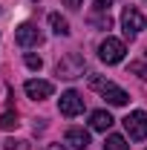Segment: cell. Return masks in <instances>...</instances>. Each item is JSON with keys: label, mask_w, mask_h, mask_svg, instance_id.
<instances>
[{"label": "cell", "mask_w": 147, "mask_h": 150, "mask_svg": "<svg viewBox=\"0 0 147 150\" xmlns=\"http://www.w3.org/2000/svg\"><path fill=\"white\" fill-rule=\"evenodd\" d=\"M90 87L92 90H101V95L107 98V104H112V107H124L127 98H130L121 87H115L112 81H104V78H98V75H90Z\"/></svg>", "instance_id": "1"}, {"label": "cell", "mask_w": 147, "mask_h": 150, "mask_svg": "<svg viewBox=\"0 0 147 150\" xmlns=\"http://www.w3.org/2000/svg\"><path fill=\"white\" fill-rule=\"evenodd\" d=\"M84 69H87L84 58L75 55V52H69L66 58H61V61H58L55 75H58V78H66V81H72V78H78V75H84Z\"/></svg>", "instance_id": "2"}, {"label": "cell", "mask_w": 147, "mask_h": 150, "mask_svg": "<svg viewBox=\"0 0 147 150\" xmlns=\"http://www.w3.org/2000/svg\"><path fill=\"white\" fill-rule=\"evenodd\" d=\"M124 130H127V136L133 139V142H141V139H147V112L133 110L127 118H124Z\"/></svg>", "instance_id": "3"}, {"label": "cell", "mask_w": 147, "mask_h": 150, "mask_svg": "<svg viewBox=\"0 0 147 150\" xmlns=\"http://www.w3.org/2000/svg\"><path fill=\"white\" fill-rule=\"evenodd\" d=\"M15 40H18V46H23V49H32V46H40L43 43V35H40V29H37L35 23H20L18 29H15Z\"/></svg>", "instance_id": "4"}, {"label": "cell", "mask_w": 147, "mask_h": 150, "mask_svg": "<svg viewBox=\"0 0 147 150\" xmlns=\"http://www.w3.org/2000/svg\"><path fill=\"white\" fill-rule=\"evenodd\" d=\"M124 52H127V46H124V40H118V38H107L101 46H98V55L104 64H118V61H124Z\"/></svg>", "instance_id": "5"}, {"label": "cell", "mask_w": 147, "mask_h": 150, "mask_svg": "<svg viewBox=\"0 0 147 150\" xmlns=\"http://www.w3.org/2000/svg\"><path fill=\"white\" fill-rule=\"evenodd\" d=\"M144 23H147L144 15H141L136 6H127V9L121 12V26H124V35L127 38H136L141 29H144Z\"/></svg>", "instance_id": "6"}, {"label": "cell", "mask_w": 147, "mask_h": 150, "mask_svg": "<svg viewBox=\"0 0 147 150\" xmlns=\"http://www.w3.org/2000/svg\"><path fill=\"white\" fill-rule=\"evenodd\" d=\"M58 110H61V115H66V118H75V115L84 112V98L75 93V90H66V93L61 95V101H58Z\"/></svg>", "instance_id": "7"}, {"label": "cell", "mask_w": 147, "mask_h": 150, "mask_svg": "<svg viewBox=\"0 0 147 150\" xmlns=\"http://www.w3.org/2000/svg\"><path fill=\"white\" fill-rule=\"evenodd\" d=\"M23 90H26L29 98H35V101H43V98H49V95L55 93L52 81H40V78H29V81L23 84Z\"/></svg>", "instance_id": "8"}, {"label": "cell", "mask_w": 147, "mask_h": 150, "mask_svg": "<svg viewBox=\"0 0 147 150\" xmlns=\"http://www.w3.org/2000/svg\"><path fill=\"white\" fill-rule=\"evenodd\" d=\"M64 139H66V144H69L72 150H87L90 147V133L81 130V127H69Z\"/></svg>", "instance_id": "9"}, {"label": "cell", "mask_w": 147, "mask_h": 150, "mask_svg": "<svg viewBox=\"0 0 147 150\" xmlns=\"http://www.w3.org/2000/svg\"><path fill=\"white\" fill-rule=\"evenodd\" d=\"M90 127H92V130H98V133L110 130V127H112V115L107 110H95L90 115Z\"/></svg>", "instance_id": "10"}, {"label": "cell", "mask_w": 147, "mask_h": 150, "mask_svg": "<svg viewBox=\"0 0 147 150\" xmlns=\"http://www.w3.org/2000/svg\"><path fill=\"white\" fill-rule=\"evenodd\" d=\"M49 26H52V32H55V35H61V38L69 35V23H66V18H61L58 12H52V15H49Z\"/></svg>", "instance_id": "11"}, {"label": "cell", "mask_w": 147, "mask_h": 150, "mask_svg": "<svg viewBox=\"0 0 147 150\" xmlns=\"http://www.w3.org/2000/svg\"><path fill=\"white\" fill-rule=\"evenodd\" d=\"M104 150H130V144H127V139L124 136H107V142H104Z\"/></svg>", "instance_id": "12"}, {"label": "cell", "mask_w": 147, "mask_h": 150, "mask_svg": "<svg viewBox=\"0 0 147 150\" xmlns=\"http://www.w3.org/2000/svg\"><path fill=\"white\" fill-rule=\"evenodd\" d=\"M20 121H18V112H3V115H0V127H3V130H15V127H18Z\"/></svg>", "instance_id": "13"}, {"label": "cell", "mask_w": 147, "mask_h": 150, "mask_svg": "<svg viewBox=\"0 0 147 150\" xmlns=\"http://www.w3.org/2000/svg\"><path fill=\"white\" fill-rule=\"evenodd\" d=\"M90 23H92V26H98V29H110V26H112V20H110V15H107V12H98V15H92Z\"/></svg>", "instance_id": "14"}, {"label": "cell", "mask_w": 147, "mask_h": 150, "mask_svg": "<svg viewBox=\"0 0 147 150\" xmlns=\"http://www.w3.org/2000/svg\"><path fill=\"white\" fill-rule=\"evenodd\" d=\"M23 61H26V67H29V69H40V67H43V61H40L35 52H26V58H23Z\"/></svg>", "instance_id": "15"}, {"label": "cell", "mask_w": 147, "mask_h": 150, "mask_svg": "<svg viewBox=\"0 0 147 150\" xmlns=\"http://www.w3.org/2000/svg\"><path fill=\"white\" fill-rule=\"evenodd\" d=\"M130 72H133V75H139V78H147V64H141V61L130 64Z\"/></svg>", "instance_id": "16"}, {"label": "cell", "mask_w": 147, "mask_h": 150, "mask_svg": "<svg viewBox=\"0 0 147 150\" xmlns=\"http://www.w3.org/2000/svg\"><path fill=\"white\" fill-rule=\"evenodd\" d=\"M112 0H95V12H110Z\"/></svg>", "instance_id": "17"}, {"label": "cell", "mask_w": 147, "mask_h": 150, "mask_svg": "<svg viewBox=\"0 0 147 150\" xmlns=\"http://www.w3.org/2000/svg\"><path fill=\"white\" fill-rule=\"evenodd\" d=\"M64 3H66L69 9H81V3H84V0H64Z\"/></svg>", "instance_id": "18"}, {"label": "cell", "mask_w": 147, "mask_h": 150, "mask_svg": "<svg viewBox=\"0 0 147 150\" xmlns=\"http://www.w3.org/2000/svg\"><path fill=\"white\" fill-rule=\"evenodd\" d=\"M3 147H6V150H15V147H20V142H15V139H9V142H6Z\"/></svg>", "instance_id": "19"}, {"label": "cell", "mask_w": 147, "mask_h": 150, "mask_svg": "<svg viewBox=\"0 0 147 150\" xmlns=\"http://www.w3.org/2000/svg\"><path fill=\"white\" fill-rule=\"evenodd\" d=\"M49 150H66V147H64V144H52Z\"/></svg>", "instance_id": "20"}]
</instances>
